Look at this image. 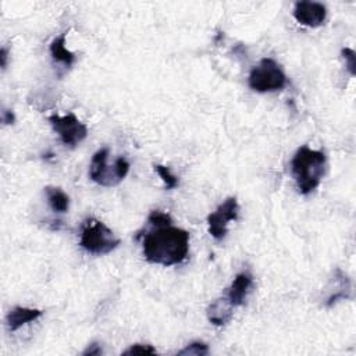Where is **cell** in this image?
<instances>
[{
    "label": "cell",
    "mask_w": 356,
    "mask_h": 356,
    "mask_svg": "<svg viewBox=\"0 0 356 356\" xmlns=\"http://www.w3.org/2000/svg\"><path fill=\"white\" fill-rule=\"evenodd\" d=\"M109 153V148L99 149L92 156L91 166H89V177H91V180L98 186L106 188L118 186L129 171V163L125 157H118L110 167L107 164Z\"/></svg>",
    "instance_id": "obj_4"
},
{
    "label": "cell",
    "mask_w": 356,
    "mask_h": 356,
    "mask_svg": "<svg viewBox=\"0 0 356 356\" xmlns=\"http://www.w3.org/2000/svg\"><path fill=\"white\" fill-rule=\"evenodd\" d=\"M102 353H103V351H102L99 342H94L91 345H88V348L82 352L84 356H99Z\"/></svg>",
    "instance_id": "obj_19"
},
{
    "label": "cell",
    "mask_w": 356,
    "mask_h": 356,
    "mask_svg": "<svg viewBox=\"0 0 356 356\" xmlns=\"http://www.w3.org/2000/svg\"><path fill=\"white\" fill-rule=\"evenodd\" d=\"M209 353V346L205 342L195 341L187 345L184 349H181L177 355L180 356H205Z\"/></svg>",
    "instance_id": "obj_15"
},
{
    "label": "cell",
    "mask_w": 356,
    "mask_h": 356,
    "mask_svg": "<svg viewBox=\"0 0 356 356\" xmlns=\"http://www.w3.org/2000/svg\"><path fill=\"white\" fill-rule=\"evenodd\" d=\"M79 245L88 253L107 255L120 245V238L97 218H88L81 231Z\"/></svg>",
    "instance_id": "obj_3"
},
{
    "label": "cell",
    "mask_w": 356,
    "mask_h": 356,
    "mask_svg": "<svg viewBox=\"0 0 356 356\" xmlns=\"http://www.w3.org/2000/svg\"><path fill=\"white\" fill-rule=\"evenodd\" d=\"M295 20L309 28H318L326 23L327 9L318 2H296L294 6Z\"/></svg>",
    "instance_id": "obj_8"
},
{
    "label": "cell",
    "mask_w": 356,
    "mask_h": 356,
    "mask_svg": "<svg viewBox=\"0 0 356 356\" xmlns=\"http://www.w3.org/2000/svg\"><path fill=\"white\" fill-rule=\"evenodd\" d=\"M2 120H3L5 124H14V121H16L14 113L10 112V110H5L3 114H2Z\"/></svg>",
    "instance_id": "obj_20"
},
{
    "label": "cell",
    "mask_w": 356,
    "mask_h": 356,
    "mask_svg": "<svg viewBox=\"0 0 356 356\" xmlns=\"http://www.w3.org/2000/svg\"><path fill=\"white\" fill-rule=\"evenodd\" d=\"M157 353L156 348L149 344H136L131 345L128 349L123 352V355H155Z\"/></svg>",
    "instance_id": "obj_17"
},
{
    "label": "cell",
    "mask_w": 356,
    "mask_h": 356,
    "mask_svg": "<svg viewBox=\"0 0 356 356\" xmlns=\"http://www.w3.org/2000/svg\"><path fill=\"white\" fill-rule=\"evenodd\" d=\"M43 315V312L39 309H31V307H23V306H16L9 312V315L6 316V323L10 331H17L20 330L24 325L35 322Z\"/></svg>",
    "instance_id": "obj_11"
},
{
    "label": "cell",
    "mask_w": 356,
    "mask_h": 356,
    "mask_svg": "<svg viewBox=\"0 0 356 356\" xmlns=\"http://www.w3.org/2000/svg\"><path fill=\"white\" fill-rule=\"evenodd\" d=\"M44 194H47L48 203L55 213H67L68 212L70 198L63 190L56 188V187H47L44 188Z\"/></svg>",
    "instance_id": "obj_13"
},
{
    "label": "cell",
    "mask_w": 356,
    "mask_h": 356,
    "mask_svg": "<svg viewBox=\"0 0 356 356\" xmlns=\"http://www.w3.org/2000/svg\"><path fill=\"white\" fill-rule=\"evenodd\" d=\"M148 222L152 227H164V226H170L173 222V218L170 214L160 212V210H153L149 216H148Z\"/></svg>",
    "instance_id": "obj_16"
},
{
    "label": "cell",
    "mask_w": 356,
    "mask_h": 356,
    "mask_svg": "<svg viewBox=\"0 0 356 356\" xmlns=\"http://www.w3.org/2000/svg\"><path fill=\"white\" fill-rule=\"evenodd\" d=\"M233 307L234 306L227 296L213 301L206 312L209 322L217 327L229 325L233 319Z\"/></svg>",
    "instance_id": "obj_10"
},
{
    "label": "cell",
    "mask_w": 356,
    "mask_h": 356,
    "mask_svg": "<svg viewBox=\"0 0 356 356\" xmlns=\"http://www.w3.org/2000/svg\"><path fill=\"white\" fill-rule=\"evenodd\" d=\"M49 123L55 132L59 136L60 141L68 147L75 148L88 137V127L75 114L68 113L66 116L53 114L49 117Z\"/></svg>",
    "instance_id": "obj_6"
},
{
    "label": "cell",
    "mask_w": 356,
    "mask_h": 356,
    "mask_svg": "<svg viewBox=\"0 0 356 356\" xmlns=\"http://www.w3.org/2000/svg\"><path fill=\"white\" fill-rule=\"evenodd\" d=\"M288 84V78L281 68V66L270 59H262L260 63L253 67L249 73L248 85L255 92L266 94V92H277L284 89Z\"/></svg>",
    "instance_id": "obj_5"
},
{
    "label": "cell",
    "mask_w": 356,
    "mask_h": 356,
    "mask_svg": "<svg viewBox=\"0 0 356 356\" xmlns=\"http://www.w3.org/2000/svg\"><path fill=\"white\" fill-rule=\"evenodd\" d=\"M341 56L345 60L346 68L351 73V75H355V73H356V70H355V67H356V55H355V52L352 49H349V48H344L341 51Z\"/></svg>",
    "instance_id": "obj_18"
},
{
    "label": "cell",
    "mask_w": 356,
    "mask_h": 356,
    "mask_svg": "<svg viewBox=\"0 0 356 356\" xmlns=\"http://www.w3.org/2000/svg\"><path fill=\"white\" fill-rule=\"evenodd\" d=\"M153 168L157 173V175L162 178V181L164 183L166 190L170 191V190H174V188L180 186V181H178L177 175H174L168 167H166L163 164H155Z\"/></svg>",
    "instance_id": "obj_14"
},
{
    "label": "cell",
    "mask_w": 356,
    "mask_h": 356,
    "mask_svg": "<svg viewBox=\"0 0 356 356\" xmlns=\"http://www.w3.org/2000/svg\"><path fill=\"white\" fill-rule=\"evenodd\" d=\"M238 214H240V205L237 198L234 196L227 198L217 207L216 212L207 216L209 234L217 241L225 240L226 236L229 234V222L236 221L238 218Z\"/></svg>",
    "instance_id": "obj_7"
},
{
    "label": "cell",
    "mask_w": 356,
    "mask_h": 356,
    "mask_svg": "<svg viewBox=\"0 0 356 356\" xmlns=\"http://www.w3.org/2000/svg\"><path fill=\"white\" fill-rule=\"evenodd\" d=\"M253 288V277L248 272H242L236 276L229 291L227 298L233 306H241L245 303L249 292Z\"/></svg>",
    "instance_id": "obj_9"
},
{
    "label": "cell",
    "mask_w": 356,
    "mask_h": 356,
    "mask_svg": "<svg viewBox=\"0 0 356 356\" xmlns=\"http://www.w3.org/2000/svg\"><path fill=\"white\" fill-rule=\"evenodd\" d=\"M0 59H2V68L5 70L8 67V49L6 48L0 51Z\"/></svg>",
    "instance_id": "obj_21"
},
{
    "label": "cell",
    "mask_w": 356,
    "mask_h": 356,
    "mask_svg": "<svg viewBox=\"0 0 356 356\" xmlns=\"http://www.w3.org/2000/svg\"><path fill=\"white\" fill-rule=\"evenodd\" d=\"M142 252L145 259L153 264H180L190 252V233L171 225L153 227L144 237Z\"/></svg>",
    "instance_id": "obj_1"
},
{
    "label": "cell",
    "mask_w": 356,
    "mask_h": 356,
    "mask_svg": "<svg viewBox=\"0 0 356 356\" xmlns=\"http://www.w3.org/2000/svg\"><path fill=\"white\" fill-rule=\"evenodd\" d=\"M326 153L301 147L291 160V173L302 195L314 192L322 183L326 170Z\"/></svg>",
    "instance_id": "obj_2"
},
{
    "label": "cell",
    "mask_w": 356,
    "mask_h": 356,
    "mask_svg": "<svg viewBox=\"0 0 356 356\" xmlns=\"http://www.w3.org/2000/svg\"><path fill=\"white\" fill-rule=\"evenodd\" d=\"M51 56L55 62L64 64L66 67H71L75 63V55L66 48V34L55 38L51 43Z\"/></svg>",
    "instance_id": "obj_12"
}]
</instances>
